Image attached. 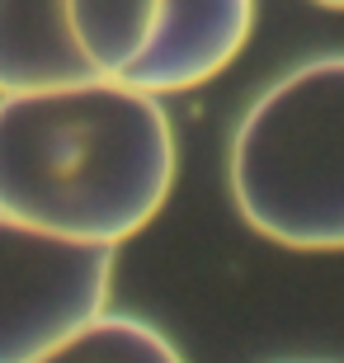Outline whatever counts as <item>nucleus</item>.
<instances>
[{
    "instance_id": "nucleus-1",
    "label": "nucleus",
    "mask_w": 344,
    "mask_h": 363,
    "mask_svg": "<svg viewBox=\"0 0 344 363\" xmlns=\"http://www.w3.org/2000/svg\"><path fill=\"white\" fill-rule=\"evenodd\" d=\"M174 184V128L123 81L0 94V213L80 245L133 241Z\"/></svg>"
},
{
    "instance_id": "nucleus-2",
    "label": "nucleus",
    "mask_w": 344,
    "mask_h": 363,
    "mask_svg": "<svg viewBox=\"0 0 344 363\" xmlns=\"http://www.w3.org/2000/svg\"><path fill=\"white\" fill-rule=\"evenodd\" d=\"M226 179L265 241L344 250V52L292 67L245 108Z\"/></svg>"
},
{
    "instance_id": "nucleus-3",
    "label": "nucleus",
    "mask_w": 344,
    "mask_h": 363,
    "mask_svg": "<svg viewBox=\"0 0 344 363\" xmlns=\"http://www.w3.org/2000/svg\"><path fill=\"white\" fill-rule=\"evenodd\" d=\"M113 250L62 241L0 213V363H33L104 316Z\"/></svg>"
},
{
    "instance_id": "nucleus-4",
    "label": "nucleus",
    "mask_w": 344,
    "mask_h": 363,
    "mask_svg": "<svg viewBox=\"0 0 344 363\" xmlns=\"http://www.w3.org/2000/svg\"><path fill=\"white\" fill-rule=\"evenodd\" d=\"M255 24V0H160V28L142 67L128 76L133 90L179 94L199 90L236 62Z\"/></svg>"
},
{
    "instance_id": "nucleus-5",
    "label": "nucleus",
    "mask_w": 344,
    "mask_h": 363,
    "mask_svg": "<svg viewBox=\"0 0 344 363\" xmlns=\"http://www.w3.org/2000/svg\"><path fill=\"white\" fill-rule=\"evenodd\" d=\"M99 81L76 38L67 0H0V94H33Z\"/></svg>"
},
{
    "instance_id": "nucleus-6",
    "label": "nucleus",
    "mask_w": 344,
    "mask_h": 363,
    "mask_svg": "<svg viewBox=\"0 0 344 363\" xmlns=\"http://www.w3.org/2000/svg\"><path fill=\"white\" fill-rule=\"evenodd\" d=\"M71 38L99 81H123L142 67L160 28V0H67Z\"/></svg>"
},
{
    "instance_id": "nucleus-7",
    "label": "nucleus",
    "mask_w": 344,
    "mask_h": 363,
    "mask_svg": "<svg viewBox=\"0 0 344 363\" xmlns=\"http://www.w3.org/2000/svg\"><path fill=\"white\" fill-rule=\"evenodd\" d=\"M33 363H184V354L174 350L156 325L104 311V316L80 325L76 335H67Z\"/></svg>"
},
{
    "instance_id": "nucleus-8",
    "label": "nucleus",
    "mask_w": 344,
    "mask_h": 363,
    "mask_svg": "<svg viewBox=\"0 0 344 363\" xmlns=\"http://www.w3.org/2000/svg\"><path fill=\"white\" fill-rule=\"evenodd\" d=\"M316 5H326V10H344V0H316Z\"/></svg>"
}]
</instances>
